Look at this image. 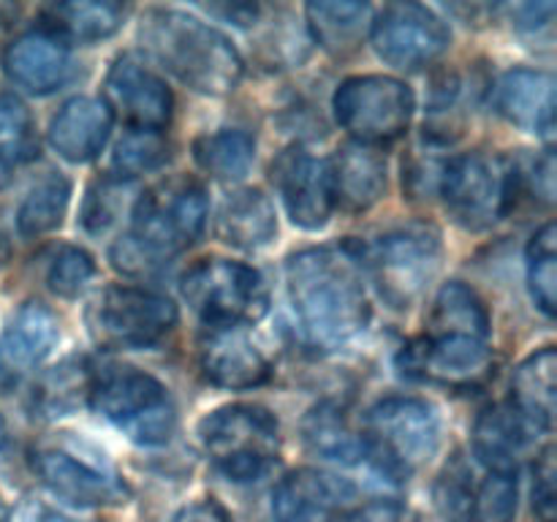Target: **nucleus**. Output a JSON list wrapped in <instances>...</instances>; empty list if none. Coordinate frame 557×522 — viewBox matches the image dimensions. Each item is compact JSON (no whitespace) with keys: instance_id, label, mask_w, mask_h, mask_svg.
<instances>
[{"instance_id":"nucleus-1","label":"nucleus","mask_w":557,"mask_h":522,"mask_svg":"<svg viewBox=\"0 0 557 522\" xmlns=\"http://www.w3.org/2000/svg\"><path fill=\"white\" fill-rule=\"evenodd\" d=\"M286 288L294 315L313 346L335 348L368 326L370 302L359 245L299 250L286 261Z\"/></svg>"},{"instance_id":"nucleus-2","label":"nucleus","mask_w":557,"mask_h":522,"mask_svg":"<svg viewBox=\"0 0 557 522\" xmlns=\"http://www.w3.org/2000/svg\"><path fill=\"white\" fill-rule=\"evenodd\" d=\"M207 210L199 179L177 174L150 185L136 199L131 232L112 248V264L125 275H150L201 237Z\"/></svg>"},{"instance_id":"nucleus-3","label":"nucleus","mask_w":557,"mask_h":522,"mask_svg":"<svg viewBox=\"0 0 557 522\" xmlns=\"http://www.w3.org/2000/svg\"><path fill=\"white\" fill-rule=\"evenodd\" d=\"M139 44L161 69L205 96H226L243 79L245 65L237 47L221 30L185 11H145Z\"/></svg>"},{"instance_id":"nucleus-4","label":"nucleus","mask_w":557,"mask_h":522,"mask_svg":"<svg viewBox=\"0 0 557 522\" xmlns=\"http://www.w3.org/2000/svg\"><path fill=\"white\" fill-rule=\"evenodd\" d=\"M364 460L403 482L428 465L441 446V417L422 397H386L364 413Z\"/></svg>"},{"instance_id":"nucleus-5","label":"nucleus","mask_w":557,"mask_h":522,"mask_svg":"<svg viewBox=\"0 0 557 522\" xmlns=\"http://www.w3.org/2000/svg\"><path fill=\"white\" fill-rule=\"evenodd\" d=\"M87 406L145 446L166 444L177 424L166 386L131 364H103L92 370Z\"/></svg>"},{"instance_id":"nucleus-6","label":"nucleus","mask_w":557,"mask_h":522,"mask_svg":"<svg viewBox=\"0 0 557 522\" xmlns=\"http://www.w3.org/2000/svg\"><path fill=\"white\" fill-rule=\"evenodd\" d=\"M199 440L223 476L245 484L261 478L277 462L281 427L267 408L234 402L201 419Z\"/></svg>"},{"instance_id":"nucleus-7","label":"nucleus","mask_w":557,"mask_h":522,"mask_svg":"<svg viewBox=\"0 0 557 522\" xmlns=\"http://www.w3.org/2000/svg\"><path fill=\"white\" fill-rule=\"evenodd\" d=\"M185 302L207 326L256 324L270 310V288L259 270L228 259H201L180 281Z\"/></svg>"},{"instance_id":"nucleus-8","label":"nucleus","mask_w":557,"mask_h":522,"mask_svg":"<svg viewBox=\"0 0 557 522\" xmlns=\"http://www.w3.org/2000/svg\"><path fill=\"white\" fill-rule=\"evenodd\" d=\"M444 243L441 232L430 223H408V226L386 232L370 248H362L364 270H370L381 297L392 308H408L422 297L441 270Z\"/></svg>"},{"instance_id":"nucleus-9","label":"nucleus","mask_w":557,"mask_h":522,"mask_svg":"<svg viewBox=\"0 0 557 522\" xmlns=\"http://www.w3.org/2000/svg\"><path fill=\"white\" fill-rule=\"evenodd\" d=\"M177 326V304L136 286H109L87 308V330L98 346L150 348Z\"/></svg>"},{"instance_id":"nucleus-10","label":"nucleus","mask_w":557,"mask_h":522,"mask_svg":"<svg viewBox=\"0 0 557 522\" xmlns=\"http://www.w3.org/2000/svg\"><path fill=\"white\" fill-rule=\"evenodd\" d=\"M441 196L449 215L471 232L495 226L517 194L515 169L484 152L455 156L441 169Z\"/></svg>"},{"instance_id":"nucleus-11","label":"nucleus","mask_w":557,"mask_h":522,"mask_svg":"<svg viewBox=\"0 0 557 522\" xmlns=\"http://www.w3.org/2000/svg\"><path fill=\"white\" fill-rule=\"evenodd\" d=\"M332 107L337 123L354 141L379 147L406 134L413 114V92L392 76H351L335 90Z\"/></svg>"},{"instance_id":"nucleus-12","label":"nucleus","mask_w":557,"mask_h":522,"mask_svg":"<svg viewBox=\"0 0 557 522\" xmlns=\"http://www.w3.org/2000/svg\"><path fill=\"white\" fill-rule=\"evenodd\" d=\"M403 375L446 389H476L495 373V357L487 340L466 335H422L397 353Z\"/></svg>"},{"instance_id":"nucleus-13","label":"nucleus","mask_w":557,"mask_h":522,"mask_svg":"<svg viewBox=\"0 0 557 522\" xmlns=\"http://www.w3.org/2000/svg\"><path fill=\"white\" fill-rule=\"evenodd\" d=\"M370 41L389 65L419 71L449 49L451 33L428 5L389 3L370 22Z\"/></svg>"},{"instance_id":"nucleus-14","label":"nucleus","mask_w":557,"mask_h":522,"mask_svg":"<svg viewBox=\"0 0 557 522\" xmlns=\"http://www.w3.org/2000/svg\"><path fill=\"white\" fill-rule=\"evenodd\" d=\"M103 103L128 130H163L172 120V90L134 54H120L103 79Z\"/></svg>"},{"instance_id":"nucleus-15","label":"nucleus","mask_w":557,"mask_h":522,"mask_svg":"<svg viewBox=\"0 0 557 522\" xmlns=\"http://www.w3.org/2000/svg\"><path fill=\"white\" fill-rule=\"evenodd\" d=\"M30 465L44 487L71 506H120L131 498L128 484L117 473L92 465L63 446H38Z\"/></svg>"},{"instance_id":"nucleus-16","label":"nucleus","mask_w":557,"mask_h":522,"mask_svg":"<svg viewBox=\"0 0 557 522\" xmlns=\"http://www.w3.org/2000/svg\"><path fill=\"white\" fill-rule=\"evenodd\" d=\"M357 487L319 468H297L272 493L277 522H337L357 509Z\"/></svg>"},{"instance_id":"nucleus-17","label":"nucleus","mask_w":557,"mask_h":522,"mask_svg":"<svg viewBox=\"0 0 557 522\" xmlns=\"http://www.w3.org/2000/svg\"><path fill=\"white\" fill-rule=\"evenodd\" d=\"M272 177H275L294 226L308 228V232L326 226L332 210H335L330 161L297 147L277 158V163L272 166Z\"/></svg>"},{"instance_id":"nucleus-18","label":"nucleus","mask_w":557,"mask_h":522,"mask_svg":"<svg viewBox=\"0 0 557 522\" xmlns=\"http://www.w3.org/2000/svg\"><path fill=\"white\" fill-rule=\"evenodd\" d=\"M201 370L221 389L243 391L270 381L272 368L243 326H210L199 343Z\"/></svg>"},{"instance_id":"nucleus-19","label":"nucleus","mask_w":557,"mask_h":522,"mask_svg":"<svg viewBox=\"0 0 557 522\" xmlns=\"http://www.w3.org/2000/svg\"><path fill=\"white\" fill-rule=\"evenodd\" d=\"M3 71L22 90L49 96L71 79L74 60L63 41L44 30H30L16 36L3 49Z\"/></svg>"},{"instance_id":"nucleus-20","label":"nucleus","mask_w":557,"mask_h":522,"mask_svg":"<svg viewBox=\"0 0 557 522\" xmlns=\"http://www.w3.org/2000/svg\"><path fill=\"white\" fill-rule=\"evenodd\" d=\"M495 109L509 123L553 139L555 76L539 69L506 71L495 85Z\"/></svg>"},{"instance_id":"nucleus-21","label":"nucleus","mask_w":557,"mask_h":522,"mask_svg":"<svg viewBox=\"0 0 557 522\" xmlns=\"http://www.w3.org/2000/svg\"><path fill=\"white\" fill-rule=\"evenodd\" d=\"M60 340V321L44 302H25L0 335V375L14 378L41 364Z\"/></svg>"},{"instance_id":"nucleus-22","label":"nucleus","mask_w":557,"mask_h":522,"mask_svg":"<svg viewBox=\"0 0 557 522\" xmlns=\"http://www.w3.org/2000/svg\"><path fill=\"white\" fill-rule=\"evenodd\" d=\"M112 114L98 98H71L49 123V145L71 163H87L103 150L112 130Z\"/></svg>"},{"instance_id":"nucleus-23","label":"nucleus","mask_w":557,"mask_h":522,"mask_svg":"<svg viewBox=\"0 0 557 522\" xmlns=\"http://www.w3.org/2000/svg\"><path fill=\"white\" fill-rule=\"evenodd\" d=\"M332 194L335 204L346 212H364L386 190V158L379 147L351 145L341 147L330 161Z\"/></svg>"},{"instance_id":"nucleus-24","label":"nucleus","mask_w":557,"mask_h":522,"mask_svg":"<svg viewBox=\"0 0 557 522\" xmlns=\"http://www.w3.org/2000/svg\"><path fill=\"white\" fill-rule=\"evenodd\" d=\"M215 234L239 250H259L277 234L275 207L261 190L243 188L228 194L215 212Z\"/></svg>"},{"instance_id":"nucleus-25","label":"nucleus","mask_w":557,"mask_h":522,"mask_svg":"<svg viewBox=\"0 0 557 522\" xmlns=\"http://www.w3.org/2000/svg\"><path fill=\"white\" fill-rule=\"evenodd\" d=\"M123 20L125 5L114 0H71V3L47 5L41 11L38 30L71 47V44H96L114 36Z\"/></svg>"},{"instance_id":"nucleus-26","label":"nucleus","mask_w":557,"mask_h":522,"mask_svg":"<svg viewBox=\"0 0 557 522\" xmlns=\"http://www.w3.org/2000/svg\"><path fill=\"white\" fill-rule=\"evenodd\" d=\"M555 348L544 346L542 351L531 353L511 378L509 406L536 435L547 433L555 422Z\"/></svg>"},{"instance_id":"nucleus-27","label":"nucleus","mask_w":557,"mask_h":522,"mask_svg":"<svg viewBox=\"0 0 557 522\" xmlns=\"http://www.w3.org/2000/svg\"><path fill=\"white\" fill-rule=\"evenodd\" d=\"M536 438L509 402L484 408L473 424V451L487 471H517V457Z\"/></svg>"},{"instance_id":"nucleus-28","label":"nucleus","mask_w":557,"mask_h":522,"mask_svg":"<svg viewBox=\"0 0 557 522\" xmlns=\"http://www.w3.org/2000/svg\"><path fill=\"white\" fill-rule=\"evenodd\" d=\"M302 440L310 455L324 457L330 462L354 465L364 460L362 430H354L341 402L324 400L310 408L302 419Z\"/></svg>"},{"instance_id":"nucleus-29","label":"nucleus","mask_w":557,"mask_h":522,"mask_svg":"<svg viewBox=\"0 0 557 522\" xmlns=\"http://www.w3.org/2000/svg\"><path fill=\"white\" fill-rule=\"evenodd\" d=\"M370 22H373V14H370L368 3L315 0L308 5L310 33L326 52L337 54V58L357 52L364 33L370 30Z\"/></svg>"},{"instance_id":"nucleus-30","label":"nucleus","mask_w":557,"mask_h":522,"mask_svg":"<svg viewBox=\"0 0 557 522\" xmlns=\"http://www.w3.org/2000/svg\"><path fill=\"white\" fill-rule=\"evenodd\" d=\"M430 335H466L476 340L490 337L487 304L466 283H446L438 291L430 315Z\"/></svg>"},{"instance_id":"nucleus-31","label":"nucleus","mask_w":557,"mask_h":522,"mask_svg":"<svg viewBox=\"0 0 557 522\" xmlns=\"http://www.w3.org/2000/svg\"><path fill=\"white\" fill-rule=\"evenodd\" d=\"M256 158V141L248 130L223 128L194 141V161L210 177L234 183L250 172Z\"/></svg>"},{"instance_id":"nucleus-32","label":"nucleus","mask_w":557,"mask_h":522,"mask_svg":"<svg viewBox=\"0 0 557 522\" xmlns=\"http://www.w3.org/2000/svg\"><path fill=\"white\" fill-rule=\"evenodd\" d=\"M90 378L92 368L87 364L85 357L65 359L36 384V389H33V411L47 419L65 417L74 408H79L82 402H87Z\"/></svg>"},{"instance_id":"nucleus-33","label":"nucleus","mask_w":557,"mask_h":522,"mask_svg":"<svg viewBox=\"0 0 557 522\" xmlns=\"http://www.w3.org/2000/svg\"><path fill=\"white\" fill-rule=\"evenodd\" d=\"M38 158V136L30 112L16 96H0V185Z\"/></svg>"},{"instance_id":"nucleus-34","label":"nucleus","mask_w":557,"mask_h":522,"mask_svg":"<svg viewBox=\"0 0 557 522\" xmlns=\"http://www.w3.org/2000/svg\"><path fill=\"white\" fill-rule=\"evenodd\" d=\"M69 201L71 183L63 174L52 172L38 179L16 212V228H20L22 237H41V234L54 232L63 223Z\"/></svg>"},{"instance_id":"nucleus-35","label":"nucleus","mask_w":557,"mask_h":522,"mask_svg":"<svg viewBox=\"0 0 557 522\" xmlns=\"http://www.w3.org/2000/svg\"><path fill=\"white\" fill-rule=\"evenodd\" d=\"M557 232L555 223H544L528 245V288L544 315L553 319L557 304Z\"/></svg>"},{"instance_id":"nucleus-36","label":"nucleus","mask_w":557,"mask_h":522,"mask_svg":"<svg viewBox=\"0 0 557 522\" xmlns=\"http://www.w3.org/2000/svg\"><path fill=\"white\" fill-rule=\"evenodd\" d=\"M169 158H172V145L161 130H128L114 147L112 166L117 179H128L166 166Z\"/></svg>"},{"instance_id":"nucleus-37","label":"nucleus","mask_w":557,"mask_h":522,"mask_svg":"<svg viewBox=\"0 0 557 522\" xmlns=\"http://www.w3.org/2000/svg\"><path fill=\"white\" fill-rule=\"evenodd\" d=\"M517 514V471H490L473 487L468 522H515Z\"/></svg>"},{"instance_id":"nucleus-38","label":"nucleus","mask_w":557,"mask_h":522,"mask_svg":"<svg viewBox=\"0 0 557 522\" xmlns=\"http://www.w3.org/2000/svg\"><path fill=\"white\" fill-rule=\"evenodd\" d=\"M96 277V261L87 250L76 248V245H60L52 253L47 266V286L52 288L58 297L74 299L90 286Z\"/></svg>"},{"instance_id":"nucleus-39","label":"nucleus","mask_w":557,"mask_h":522,"mask_svg":"<svg viewBox=\"0 0 557 522\" xmlns=\"http://www.w3.org/2000/svg\"><path fill=\"white\" fill-rule=\"evenodd\" d=\"M471 478V468L466 465V460L460 455H455V460L444 468V473L438 476V484H435V506L444 514V520L468 522L473 487H476Z\"/></svg>"},{"instance_id":"nucleus-40","label":"nucleus","mask_w":557,"mask_h":522,"mask_svg":"<svg viewBox=\"0 0 557 522\" xmlns=\"http://www.w3.org/2000/svg\"><path fill=\"white\" fill-rule=\"evenodd\" d=\"M120 204H123V179H98L87 188L85 204H82V226L90 234H103L117 221Z\"/></svg>"},{"instance_id":"nucleus-41","label":"nucleus","mask_w":557,"mask_h":522,"mask_svg":"<svg viewBox=\"0 0 557 522\" xmlns=\"http://www.w3.org/2000/svg\"><path fill=\"white\" fill-rule=\"evenodd\" d=\"M533 511L539 522H555L557 493H555V449L547 446L533 465Z\"/></svg>"},{"instance_id":"nucleus-42","label":"nucleus","mask_w":557,"mask_h":522,"mask_svg":"<svg viewBox=\"0 0 557 522\" xmlns=\"http://www.w3.org/2000/svg\"><path fill=\"white\" fill-rule=\"evenodd\" d=\"M337 522H419V517L397 500H375V504L351 509Z\"/></svg>"},{"instance_id":"nucleus-43","label":"nucleus","mask_w":557,"mask_h":522,"mask_svg":"<svg viewBox=\"0 0 557 522\" xmlns=\"http://www.w3.org/2000/svg\"><path fill=\"white\" fill-rule=\"evenodd\" d=\"M172 522H232V517H228V511L223 509L218 500L207 498V500H199V504L185 506Z\"/></svg>"},{"instance_id":"nucleus-44","label":"nucleus","mask_w":557,"mask_h":522,"mask_svg":"<svg viewBox=\"0 0 557 522\" xmlns=\"http://www.w3.org/2000/svg\"><path fill=\"white\" fill-rule=\"evenodd\" d=\"M11 522H79V520H71V517L60 514V511L49 509V506L30 500V504L20 506V511H16Z\"/></svg>"},{"instance_id":"nucleus-45","label":"nucleus","mask_w":557,"mask_h":522,"mask_svg":"<svg viewBox=\"0 0 557 522\" xmlns=\"http://www.w3.org/2000/svg\"><path fill=\"white\" fill-rule=\"evenodd\" d=\"M9 256H11V245H9V239H5L3 234H0V266H3L5 261H9Z\"/></svg>"},{"instance_id":"nucleus-46","label":"nucleus","mask_w":557,"mask_h":522,"mask_svg":"<svg viewBox=\"0 0 557 522\" xmlns=\"http://www.w3.org/2000/svg\"><path fill=\"white\" fill-rule=\"evenodd\" d=\"M0 522H9V511H5L3 500H0Z\"/></svg>"},{"instance_id":"nucleus-47","label":"nucleus","mask_w":557,"mask_h":522,"mask_svg":"<svg viewBox=\"0 0 557 522\" xmlns=\"http://www.w3.org/2000/svg\"><path fill=\"white\" fill-rule=\"evenodd\" d=\"M0 438H3V422H0Z\"/></svg>"}]
</instances>
